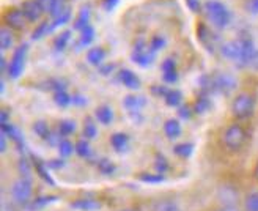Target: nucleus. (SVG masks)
Wrapping results in <instances>:
<instances>
[{"label":"nucleus","mask_w":258,"mask_h":211,"mask_svg":"<svg viewBox=\"0 0 258 211\" xmlns=\"http://www.w3.org/2000/svg\"><path fill=\"white\" fill-rule=\"evenodd\" d=\"M71 206L77 208V209H82V211H95V209L101 208V203L93 199H82V200H77V202L71 203Z\"/></svg>","instance_id":"aec40b11"},{"label":"nucleus","mask_w":258,"mask_h":211,"mask_svg":"<svg viewBox=\"0 0 258 211\" xmlns=\"http://www.w3.org/2000/svg\"><path fill=\"white\" fill-rule=\"evenodd\" d=\"M13 43H15V38H13V32L10 27L4 25L2 30H0V49L7 50L13 47Z\"/></svg>","instance_id":"6ab92c4d"},{"label":"nucleus","mask_w":258,"mask_h":211,"mask_svg":"<svg viewBox=\"0 0 258 211\" xmlns=\"http://www.w3.org/2000/svg\"><path fill=\"white\" fill-rule=\"evenodd\" d=\"M70 19H71V8L68 7V10L64 11L61 16H58L57 19H52V22H50V32H52L54 29H57V27H60V25L67 24Z\"/></svg>","instance_id":"f704fd0d"},{"label":"nucleus","mask_w":258,"mask_h":211,"mask_svg":"<svg viewBox=\"0 0 258 211\" xmlns=\"http://www.w3.org/2000/svg\"><path fill=\"white\" fill-rule=\"evenodd\" d=\"M73 102L77 104V106H84V104H87V98H84L82 95H74L73 96Z\"/></svg>","instance_id":"3c124183"},{"label":"nucleus","mask_w":258,"mask_h":211,"mask_svg":"<svg viewBox=\"0 0 258 211\" xmlns=\"http://www.w3.org/2000/svg\"><path fill=\"white\" fill-rule=\"evenodd\" d=\"M203 10L208 21L217 30H224L231 21V15L228 8L222 2H219V0H208V2H205Z\"/></svg>","instance_id":"f257e3e1"},{"label":"nucleus","mask_w":258,"mask_h":211,"mask_svg":"<svg viewBox=\"0 0 258 211\" xmlns=\"http://www.w3.org/2000/svg\"><path fill=\"white\" fill-rule=\"evenodd\" d=\"M246 211H258V192H250L246 197Z\"/></svg>","instance_id":"e433bc0d"},{"label":"nucleus","mask_w":258,"mask_h":211,"mask_svg":"<svg viewBox=\"0 0 258 211\" xmlns=\"http://www.w3.org/2000/svg\"><path fill=\"white\" fill-rule=\"evenodd\" d=\"M192 151H194V145L187 143V142L178 143V145H175V147H173V153L178 154L179 157H189L192 154Z\"/></svg>","instance_id":"a878e982"},{"label":"nucleus","mask_w":258,"mask_h":211,"mask_svg":"<svg viewBox=\"0 0 258 211\" xmlns=\"http://www.w3.org/2000/svg\"><path fill=\"white\" fill-rule=\"evenodd\" d=\"M54 200V197H41V199H38L33 205H32V208H38V206H41V205H46L47 202H52Z\"/></svg>","instance_id":"de8ad7c7"},{"label":"nucleus","mask_w":258,"mask_h":211,"mask_svg":"<svg viewBox=\"0 0 258 211\" xmlns=\"http://www.w3.org/2000/svg\"><path fill=\"white\" fill-rule=\"evenodd\" d=\"M106 59V50L102 49V47H92V49H88L87 52V60L88 63H92V65H96V67H101L102 65V60Z\"/></svg>","instance_id":"dca6fc26"},{"label":"nucleus","mask_w":258,"mask_h":211,"mask_svg":"<svg viewBox=\"0 0 258 211\" xmlns=\"http://www.w3.org/2000/svg\"><path fill=\"white\" fill-rule=\"evenodd\" d=\"M246 139H247V133L239 123L230 125L224 133V143L231 151H236V150L242 148V145L246 143Z\"/></svg>","instance_id":"7ed1b4c3"},{"label":"nucleus","mask_w":258,"mask_h":211,"mask_svg":"<svg viewBox=\"0 0 258 211\" xmlns=\"http://www.w3.org/2000/svg\"><path fill=\"white\" fill-rule=\"evenodd\" d=\"M164 46H165V38L164 36H161V35H154L153 38H151V41H150V49L156 54L158 50H161V49H164Z\"/></svg>","instance_id":"c9c22d12"},{"label":"nucleus","mask_w":258,"mask_h":211,"mask_svg":"<svg viewBox=\"0 0 258 211\" xmlns=\"http://www.w3.org/2000/svg\"><path fill=\"white\" fill-rule=\"evenodd\" d=\"M49 32H50V22L49 21H43V22H40V25L33 30V35H32V38L33 39H40V38H43L44 35H49Z\"/></svg>","instance_id":"2f4dec72"},{"label":"nucleus","mask_w":258,"mask_h":211,"mask_svg":"<svg viewBox=\"0 0 258 211\" xmlns=\"http://www.w3.org/2000/svg\"><path fill=\"white\" fill-rule=\"evenodd\" d=\"M25 54H27V46H19L15 54H13L11 60H10V65H8V76L11 79H18L22 71H24V67H25Z\"/></svg>","instance_id":"39448f33"},{"label":"nucleus","mask_w":258,"mask_h":211,"mask_svg":"<svg viewBox=\"0 0 258 211\" xmlns=\"http://www.w3.org/2000/svg\"><path fill=\"white\" fill-rule=\"evenodd\" d=\"M164 133L169 139H176L181 134V123L175 120V118H170V120H167L164 125Z\"/></svg>","instance_id":"f3484780"},{"label":"nucleus","mask_w":258,"mask_h":211,"mask_svg":"<svg viewBox=\"0 0 258 211\" xmlns=\"http://www.w3.org/2000/svg\"><path fill=\"white\" fill-rule=\"evenodd\" d=\"M93 39H95V29L92 27V25H88V27H85L79 35V46L87 47V46L92 44Z\"/></svg>","instance_id":"4be33fe9"},{"label":"nucleus","mask_w":258,"mask_h":211,"mask_svg":"<svg viewBox=\"0 0 258 211\" xmlns=\"http://www.w3.org/2000/svg\"><path fill=\"white\" fill-rule=\"evenodd\" d=\"M236 88V79L231 74H217L213 77V90L221 93H230Z\"/></svg>","instance_id":"1a4fd4ad"},{"label":"nucleus","mask_w":258,"mask_h":211,"mask_svg":"<svg viewBox=\"0 0 258 211\" xmlns=\"http://www.w3.org/2000/svg\"><path fill=\"white\" fill-rule=\"evenodd\" d=\"M76 131V123L73 120H61L58 125V133L60 136H70Z\"/></svg>","instance_id":"7c9ffc66"},{"label":"nucleus","mask_w":258,"mask_h":211,"mask_svg":"<svg viewBox=\"0 0 258 211\" xmlns=\"http://www.w3.org/2000/svg\"><path fill=\"white\" fill-rule=\"evenodd\" d=\"M145 104H147L145 96H137V95H127V96H124V101H123V106L129 111L131 115L139 114L145 108Z\"/></svg>","instance_id":"9d476101"},{"label":"nucleus","mask_w":258,"mask_h":211,"mask_svg":"<svg viewBox=\"0 0 258 211\" xmlns=\"http://www.w3.org/2000/svg\"><path fill=\"white\" fill-rule=\"evenodd\" d=\"M246 8L252 15H258V0H247Z\"/></svg>","instance_id":"49530a36"},{"label":"nucleus","mask_w":258,"mask_h":211,"mask_svg":"<svg viewBox=\"0 0 258 211\" xmlns=\"http://www.w3.org/2000/svg\"><path fill=\"white\" fill-rule=\"evenodd\" d=\"M151 211H181L178 208V205H175L173 202H169V200H161V202H156L153 205V209Z\"/></svg>","instance_id":"c756f323"},{"label":"nucleus","mask_w":258,"mask_h":211,"mask_svg":"<svg viewBox=\"0 0 258 211\" xmlns=\"http://www.w3.org/2000/svg\"><path fill=\"white\" fill-rule=\"evenodd\" d=\"M21 10L29 22H38L43 18L44 11H46L44 5L40 2V0H24L21 5Z\"/></svg>","instance_id":"423d86ee"},{"label":"nucleus","mask_w":258,"mask_h":211,"mask_svg":"<svg viewBox=\"0 0 258 211\" xmlns=\"http://www.w3.org/2000/svg\"><path fill=\"white\" fill-rule=\"evenodd\" d=\"M84 136L87 139H93L96 136V126L93 123L92 118H87L85 120V126H84Z\"/></svg>","instance_id":"58836bf2"},{"label":"nucleus","mask_w":258,"mask_h":211,"mask_svg":"<svg viewBox=\"0 0 258 211\" xmlns=\"http://www.w3.org/2000/svg\"><path fill=\"white\" fill-rule=\"evenodd\" d=\"M126 211H129V209H126Z\"/></svg>","instance_id":"13d9d810"},{"label":"nucleus","mask_w":258,"mask_h":211,"mask_svg":"<svg viewBox=\"0 0 258 211\" xmlns=\"http://www.w3.org/2000/svg\"><path fill=\"white\" fill-rule=\"evenodd\" d=\"M98 169H99V172L101 174H104V175H110L113 174V170H115V166L110 160H107V157H102V160L98 161Z\"/></svg>","instance_id":"473e14b6"},{"label":"nucleus","mask_w":258,"mask_h":211,"mask_svg":"<svg viewBox=\"0 0 258 211\" xmlns=\"http://www.w3.org/2000/svg\"><path fill=\"white\" fill-rule=\"evenodd\" d=\"M154 52L150 49V46L145 44L144 39H140V41L136 44L134 50H133V60L140 65V67H148V65L153 63V59H154Z\"/></svg>","instance_id":"0eeeda50"},{"label":"nucleus","mask_w":258,"mask_h":211,"mask_svg":"<svg viewBox=\"0 0 258 211\" xmlns=\"http://www.w3.org/2000/svg\"><path fill=\"white\" fill-rule=\"evenodd\" d=\"M74 151L82 156V157H88L92 154V150H90V143L87 140H79L76 145H74Z\"/></svg>","instance_id":"72a5a7b5"},{"label":"nucleus","mask_w":258,"mask_h":211,"mask_svg":"<svg viewBox=\"0 0 258 211\" xmlns=\"http://www.w3.org/2000/svg\"><path fill=\"white\" fill-rule=\"evenodd\" d=\"M70 38H71V32L70 30H64L61 32L60 35H57V38L54 39V47L57 50H63L64 47H67L68 41H70Z\"/></svg>","instance_id":"c85d7f7f"},{"label":"nucleus","mask_w":258,"mask_h":211,"mask_svg":"<svg viewBox=\"0 0 258 211\" xmlns=\"http://www.w3.org/2000/svg\"><path fill=\"white\" fill-rule=\"evenodd\" d=\"M54 101L58 108H67L70 102H73V98L67 93L64 90H58L54 93Z\"/></svg>","instance_id":"cd10ccee"},{"label":"nucleus","mask_w":258,"mask_h":211,"mask_svg":"<svg viewBox=\"0 0 258 211\" xmlns=\"http://www.w3.org/2000/svg\"><path fill=\"white\" fill-rule=\"evenodd\" d=\"M154 167H156V172L162 175V174L167 172V169H169V163H167V160L162 154H158L156 156V163H154Z\"/></svg>","instance_id":"ea45409f"},{"label":"nucleus","mask_w":258,"mask_h":211,"mask_svg":"<svg viewBox=\"0 0 258 211\" xmlns=\"http://www.w3.org/2000/svg\"><path fill=\"white\" fill-rule=\"evenodd\" d=\"M197 36H199V39H200V43L208 49V50H214V36H213V33H211V30L206 27V25L202 22V24H199L197 25Z\"/></svg>","instance_id":"f8f14e48"},{"label":"nucleus","mask_w":258,"mask_h":211,"mask_svg":"<svg viewBox=\"0 0 258 211\" xmlns=\"http://www.w3.org/2000/svg\"><path fill=\"white\" fill-rule=\"evenodd\" d=\"M0 147H2L0 148L2 151L7 150V134H4V133H2V136H0Z\"/></svg>","instance_id":"864d4df0"},{"label":"nucleus","mask_w":258,"mask_h":211,"mask_svg":"<svg viewBox=\"0 0 258 211\" xmlns=\"http://www.w3.org/2000/svg\"><path fill=\"white\" fill-rule=\"evenodd\" d=\"M153 93H156L158 96L164 98L167 93H169V90H167L165 87H162V85H159V87H154V88H153Z\"/></svg>","instance_id":"8fccbe9b"},{"label":"nucleus","mask_w":258,"mask_h":211,"mask_svg":"<svg viewBox=\"0 0 258 211\" xmlns=\"http://www.w3.org/2000/svg\"><path fill=\"white\" fill-rule=\"evenodd\" d=\"M249 67L258 70V50H255V54L252 56V59H250V62H249Z\"/></svg>","instance_id":"603ef678"},{"label":"nucleus","mask_w":258,"mask_h":211,"mask_svg":"<svg viewBox=\"0 0 258 211\" xmlns=\"http://www.w3.org/2000/svg\"><path fill=\"white\" fill-rule=\"evenodd\" d=\"M2 133H4V134H7L10 139L15 140L18 145H22L21 133H19V131H18L15 126H13V125H10V123H4V125H2Z\"/></svg>","instance_id":"b1692460"},{"label":"nucleus","mask_w":258,"mask_h":211,"mask_svg":"<svg viewBox=\"0 0 258 211\" xmlns=\"http://www.w3.org/2000/svg\"><path fill=\"white\" fill-rule=\"evenodd\" d=\"M33 131L36 133V136H38V137H41V139H44V140H49V137H50V129H49L47 123H46V122H43V120L35 122V125H33Z\"/></svg>","instance_id":"393cba45"},{"label":"nucleus","mask_w":258,"mask_h":211,"mask_svg":"<svg viewBox=\"0 0 258 211\" xmlns=\"http://www.w3.org/2000/svg\"><path fill=\"white\" fill-rule=\"evenodd\" d=\"M162 77L167 84H175L178 79V71H176V63L173 59H165L162 62Z\"/></svg>","instance_id":"9b49d317"},{"label":"nucleus","mask_w":258,"mask_h":211,"mask_svg":"<svg viewBox=\"0 0 258 211\" xmlns=\"http://www.w3.org/2000/svg\"><path fill=\"white\" fill-rule=\"evenodd\" d=\"M110 143H112V147H113L115 151L123 153V151L127 148L129 137H127V134H124V133H115V134H112V137H110Z\"/></svg>","instance_id":"2eb2a0df"},{"label":"nucleus","mask_w":258,"mask_h":211,"mask_svg":"<svg viewBox=\"0 0 258 211\" xmlns=\"http://www.w3.org/2000/svg\"><path fill=\"white\" fill-rule=\"evenodd\" d=\"M165 104L170 106V108H178L183 101V93L179 90H169V93L164 96Z\"/></svg>","instance_id":"412c9836"},{"label":"nucleus","mask_w":258,"mask_h":211,"mask_svg":"<svg viewBox=\"0 0 258 211\" xmlns=\"http://www.w3.org/2000/svg\"><path fill=\"white\" fill-rule=\"evenodd\" d=\"M11 194L15 197V200L19 203H24L30 199L32 195V183L27 178H21L18 180L11 188Z\"/></svg>","instance_id":"6e6552de"},{"label":"nucleus","mask_w":258,"mask_h":211,"mask_svg":"<svg viewBox=\"0 0 258 211\" xmlns=\"http://www.w3.org/2000/svg\"><path fill=\"white\" fill-rule=\"evenodd\" d=\"M211 109V101L208 96H200L197 101H196V106H194V112H197V114H205V112H208Z\"/></svg>","instance_id":"bb28decb"},{"label":"nucleus","mask_w":258,"mask_h":211,"mask_svg":"<svg viewBox=\"0 0 258 211\" xmlns=\"http://www.w3.org/2000/svg\"><path fill=\"white\" fill-rule=\"evenodd\" d=\"M4 123H8V112H7V109L2 111V125Z\"/></svg>","instance_id":"5fc2aeb1"},{"label":"nucleus","mask_w":258,"mask_h":211,"mask_svg":"<svg viewBox=\"0 0 258 211\" xmlns=\"http://www.w3.org/2000/svg\"><path fill=\"white\" fill-rule=\"evenodd\" d=\"M88 21H90V8L88 7H82L79 10V13H77V16L74 19V29L82 32L85 27H88Z\"/></svg>","instance_id":"4468645a"},{"label":"nucleus","mask_w":258,"mask_h":211,"mask_svg":"<svg viewBox=\"0 0 258 211\" xmlns=\"http://www.w3.org/2000/svg\"><path fill=\"white\" fill-rule=\"evenodd\" d=\"M58 151L61 156H70L74 151V145L68 139H61V142L58 143Z\"/></svg>","instance_id":"4c0bfd02"},{"label":"nucleus","mask_w":258,"mask_h":211,"mask_svg":"<svg viewBox=\"0 0 258 211\" xmlns=\"http://www.w3.org/2000/svg\"><path fill=\"white\" fill-rule=\"evenodd\" d=\"M219 211H238L235 206H224L222 209H219Z\"/></svg>","instance_id":"6e6d98bb"},{"label":"nucleus","mask_w":258,"mask_h":211,"mask_svg":"<svg viewBox=\"0 0 258 211\" xmlns=\"http://www.w3.org/2000/svg\"><path fill=\"white\" fill-rule=\"evenodd\" d=\"M219 199H221V202L225 206H235V203H236V192L231 191L230 188H224L221 191V194H219Z\"/></svg>","instance_id":"5701e85b"},{"label":"nucleus","mask_w":258,"mask_h":211,"mask_svg":"<svg viewBox=\"0 0 258 211\" xmlns=\"http://www.w3.org/2000/svg\"><path fill=\"white\" fill-rule=\"evenodd\" d=\"M113 68H115V65H113V63L101 65V67H99V73H101V74H109L110 71H113Z\"/></svg>","instance_id":"09e8293b"},{"label":"nucleus","mask_w":258,"mask_h":211,"mask_svg":"<svg viewBox=\"0 0 258 211\" xmlns=\"http://www.w3.org/2000/svg\"><path fill=\"white\" fill-rule=\"evenodd\" d=\"M120 82L129 88V90H137L140 88V79L137 77V74L131 70H121L120 71Z\"/></svg>","instance_id":"ddd939ff"},{"label":"nucleus","mask_w":258,"mask_h":211,"mask_svg":"<svg viewBox=\"0 0 258 211\" xmlns=\"http://www.w3.org/2000/svg\"><path fill=\"white\" fill-rule=\"evenodd\" d=\"M253 177H255L256 181H258V163H256V166H255V169H253Z\"/></svg>","instance_id":"4d7b16f0"},{"label":"nucleus","mask_w":258,"mask_h":211,"mask_svg":"<svg viewBox=\"0 0 258 211\" xmlns=\"http://www.w3.org/2000/svg\"><path fill=\"white\" fill-rule=\"evenodd\" d=\"M142 181H145V183H162L164 181V177L161 175V174H156V175H148V174H142L140 177H139Z\"/></svg>","instance_id":"79ce46f5"},{"label":"nucleus","mask_w":258,"mask_h":211,"mask_svg":"<svg viewBox=\"0 0 258 211\" xmlns=\"http://www.w3.org/2000/svg\"><path fill=\"white\" fill-rule=\"evenodd\" d=\"M35 166H36V170H38V174H40V177L46 181V183H49V184H52V186H54V180L52 178H50V175L46 172V169H44V166L41 164V163H35Z\"/></svg>","instance_id":"a19ab883"},{"label":"nucleus","mask_w":258,"mask_h":211,"mask_svg":"<svg viewBox=\"0 0 258 211\" xmlns=\"http://www.w3.org/2000/svg\"><path fill=\"white\" fill-rule=\"evenodd\" d=\"M178 115L181 118H184V120H187V118H190V115H192V109L189 108V106H181L178 111Z\"/></svg>","instance_id":"a18cd8bd"},{"label":"nucleus","mask_w":258,"mask_h":211,"mask_svg":"<svg viewBox=\"0 0 258 211\" xmlns=\"http://www.w3.org/2000/svg\"><path fill=\"white\" fill-rule=\"evenodd\" d=\"M186 4H187V7H189V10L192 11V13H200L202 11V4H200V0H186Z\"/></svg>","instance_id":"37998d69"},{"label":"nucleus","mask_w":258,"mask_h":211,"mask_svg":"<svg viewBox=\"0 0 258 211\" xmlns=\"http://www.w3.org/2000/svg\"><path fill=\"white\" fill-rule=\"evenodd\" d=\"M255 111V98L250 93H239L231 102V114L238 120H246Z\"/></svg>","instance_id":"f03ea898"},{"label":"nucleus","mask_w":258,"mask_h":211,"mask_svg":"<svg viewBox=\"0 0 258 211\" xmlns=\"http://www.w3.org/2000/svg\"><path fill=\"white\" fill-rule=\"evenodd\" d=\"M96 118H98V122L102 123V125H110L112 120H113V111L112 108H109V106H99V108L96 109L95 112Z\"/></svg>","instance_id":"a211bd4d"},{"label":"nucleus","mask_w":258,"mask_h":211,"mask_svg":"<svg viewBox=\"0 0 258 211\" xmlns=\"http://www.w3.org/2000/svg\"><path fill=\"white\" fill-rule=\"evenodd\" d=\"M4 22L7 27H10L11 30H24L25 29V25H27V18H25V15L22 13L21 8L18 7H11L8 8L5 13H4Z\"/></svg>","instance_id":"20e7f679"},{"label":"nucleus","mask_w":258,"mask_h":211,"mask_svg":"<svg viewBox=\"0 0 258 211\" xmlns=\"http://www.w3.org/2000/svg\"><path fill=\"white\" fill-rule=\"evenodd\" d=\"M120 0H101V7L104 8L106 11H112L115 7L118 5Z\"/></svg>","instance_id":"c03bdc74"}]
</instances>
